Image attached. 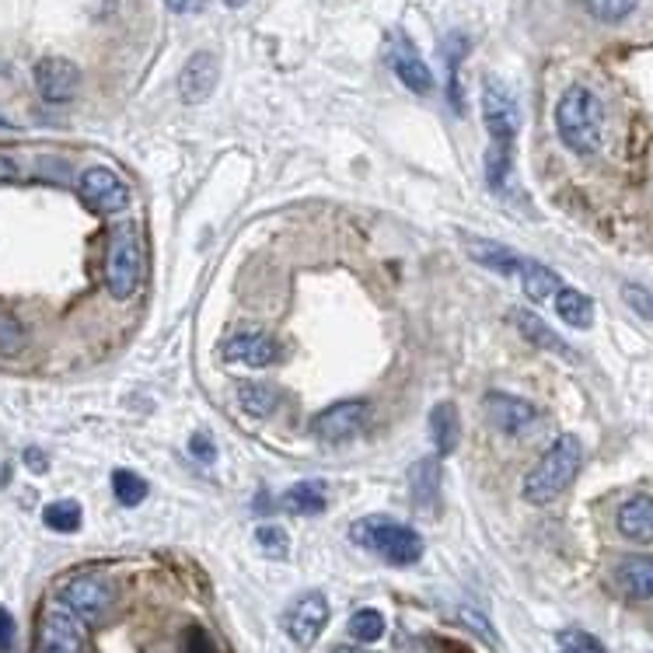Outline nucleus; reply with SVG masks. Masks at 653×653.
I'll list each match as a JSON object with an SVG mask.
<instances>
[{
	"label": "nucleus",
	"mask_w": 653,
	"mask_h": 653,
	"mask_svg": "<svg viewBox=\"0 0 653 653\" xmlns=\"http://www.w3.org/2000/svg\"><path fill=\"white\" fill-rule=\"evenodd\" d=\"M217 88V56L210 50H200L186 60V67L179 74V92L189 105H200L213 95Z\"/></svg>",
	"instance_id": "13"
},
{
	"label": "nucleus",
	"mask_w": 653,
	"mask_h": 653,
	"mask_svg": "<svg viewBox=\"0 0 653 653\" xmlns=\"http://www.w3.org/2000/svg\"><path fill=\"white\" fill-rule=\"evenodd\" d=\"M556 129L573 155H594L604 137V108L598 95L583 84H573L556 105Z\"/></svg>",
	"instance_id": "2"
},
{
	"label": "nucleus",
	"mask_w": 653,
	"mask_h": 653,
	"mask_svg": "<svg viewBox=\"0 0 653 653\" xmlns=\"http://www.w3.org/2000/svg\"><path fill=\"white\" fill-rule=\"evenodd\" d=\"M224 4H228V8H242V4H245V0H224Z\"/></svg>",
	"instance_id": "40"
},
{
	"label": "nucleus",
	"mask_w": 653,
	"mask_h": 653,
	"mask_svg": "<svg viewBox=\"0 0 653 653\" xmlns=\"http://www.w3.org/2000/svg\"><path fill=\"white\" fill-rule=\"evenodd\" d=\"M388 60H391V71L399 74V81L406 84L409 92H417V95H430L433 92V74L426 67V60L420 56V50L412 46V39H406V35L391 39Z\"/></svg>",
	"instance_id": "12"
},
{
	"label": "nucleus",
	"mask_w": 653,
	"mask_h": 653,
	"mask_svg": "<svg viewBox=\"0 0 653 653\" xmlns=\"http://www.w3.org/2000/svg\"><path fill=\"white\" fill-rule=\"evenodd\" d=\"M562 643L570 653H604V646L587 633H562Z\"/></svg>",
	"instance_id": "32"
},
{
	"label": "nucleus",
	"mask_w": 653,
	"mask_h": 653,
	"mask_svg": "<svg viewBox=\"0 0 653 653\" xmlns=\"http://www.w3.org/2000/svg\"><path fill=\"white\" fill-rule=\"evenodd\" d=\"M4 126H8V119H4V116H0V129H4Z\"/></svg>",
	"instance_id": "41"
},
{
	"label": "nucleus",
	"mask_w": 653,
	"mask_h": 653,
	"mask_svg": "<svg viewBox=\"0 0 653 653\" xmlns=\"http://www.w3.org/2000/svg\"><path fill=\"white\" fill-rule=\"evenodd\" d=\"M255 541L266 552H273V556H287V535H283V528H276V525H263V528H259L255 531Z\"/></svg>",
	"instance_id": "30"
},
{
	"label": "nucleus",
	"mask_w": 653,
	"mask_h": 653,
	"mask_svg": "<svg viewBox=\"0 0 653 653\" xmlns=\"http://www.w3.org/2000/svg\"><path fill=\"white\" fill-rule=\"evenodd\" d=\"M165 4L176 11V14H196L203 8V0H165Z\"/></svg>",
	"instance_id": "37"
},
{
	"label": "nucleus",
	"mask_w": 653,
	"mask_h": 653,
	"mask_svg": "<svg viewBox=\"0 0 653 653\" xmlns=\"http://www.w3.org/2000/svg\"><path fill=\"white\" fill-rule=\"evenodd\" d=\"M556 312L566 325H573V329H591V322H594V301L580 294V291H570V287H562L556 294Z\"/></svg>",
	"instance_id": "21"
},
{
	"label": "nucleus",
	"mask_w": 653,
	"mask_h": 653,
	"mask_svg": "<svg viewBox=\"0 0 653 653\" xmlns=\"http://www.w3.org/2000/svg\"><path fill=\"white\" fill-rule=\"evenodd\" d=\"M35 88L50 105L71 102L81 88V71L63 56H46L35 63Z\"/></svg>",
	"instance_id": "11"
},
{
	"label": "nucleus",
	"mask_w": 653,
	"mask_h": 653,
	"mask_svg": "<svg viewBox=\"0 0 653 653\" xmlns=\"http://www.w3.org/2000/svg\"><path fill=\"white\" fill-rule=\"evenodd\" d=\"M483 119L489 129V158H486V179L493 189H504L507 171H510V155H514V140L520 129V108L510 95V88L499 77L483 81Z\"/></svg>",
	"instance_id": "1"
},
{
	"label": "nucleus",
	"mask_w": 653,
	"mask_h": 653,
	"mask_svg": "<svg viewBox=\"0 0 653 653\" xmlns=\"http://www.w3.org/2000/svg\"><path fill=\"white\" fill-rule=\"evenodd\" d=\"M84 650H88L84 619H77L67 604L46 608L39 622V653H84Z\"/></svg>",
	"instance_id": "6"
},
{
	"label": "nucleus",
	"mask_w": 653,
	"mask_h": 653,
	"mask_svg": "<svg viewBox=\"0 0 653 653\" xmlns=\"http://www.w3.org/2000/svg\"><path fill=\"white\" fill-rule=\"evenodd\" d=\"M113 493L123 507H140L144 499H147V483L137 475V472H129V468H116L113 472Z\"/></svg>",
	"instance_id": "27"
},
{
	"label": "nucleus",
	"mask_w": 653,
	"mask_h": 653,
	"mask_svg": "<svg viewBox=\"0 0 653 653\" xmlns=\"http://www.w3.org/2000/svg\"><path fill=\"white\" fill-rule=\"evenodd\" d=\"M325 486L315 483V478H308V483H297L294 489H287V496H283V507H287L291 514H301V517H315L325 510Z\"/></svg>",
	"instance_id": "23"
},
{
	"label": "nucleus",
	"mask_w": 653,
	"mask_h": 653,
	"mask_svg": "<svg viewBox=\"0 0 653 653\" xmlns=\"http://www.w3.org/2000/svg\"><path fill=\"white\" fill-rule=\"evenodd\" d=\"M580 462H583V447L573 433L556 438V444L541 454L531 475L525 478V499L528 504H549V499L566 493V486H570L580 472Z\"/></svg>",
	"instance_id": "3"
},
{
	"label": "nucleus",
	"mask_w": 653,
	"mask_h": 653,
	"mask_svg": "<svg viewBox=\"0 0 653 653\" xmlns=\"http://www.w3.org/2000/svg\"><path fill=\"white\" fill-rule=\"evenodd\" d=\"M81 504L77 499H56V504H50L46 510H42V520H46L50 531H60V535H71L81 528Z\"/></svg>",
	"instance_id": "25"
},
{
	"label": "nucleus",
	"mask_w": 653,
	"mask_h": 653,
	"mask_svg": "<svg viewBox=\"0 0 653 653\" xmlns=\"http://www.w3.org/2000/svg\"><path fill=\"white\" fill-rule=\"evenodd\" d=\"M333 653H367V650H360V646H336Z\"/></svg>",
	"instance_id": "39"
},
{
	"label": "nucleus",
	"mask_w": 653,
	"mask_h": 653,
	"mask_svg": "<svg viewBox=\"0 0 653 653\" xmlns=\"http://www.w3.org/2000/svg\"><path fill=\"white\" fill-rule=\"evenodd\" d=\"M468 255L475 259L478 266L496 270V273H517L520 263H525V259H517L510 249L496 245V242H483V238H472V242H468Z\"/></svg>",
	"instance_id": "22"
},
{
	"label": "nucleus",
	"mask_w": 653,
	"mask_h": 653,
	"mask_svg": "<svg viewBox=\"0 0 653 653\" xmlns=\"http://www.w3.org/2000/svg\"><path fill=\"white\" fill-rule=\"evenodd\" d=\"M430 433H433V444H438V454H451L454 447H459V433H462V423H459V409H454L451 402H438L430 412Z\"/></svg>",
	"instance_id": "19"
},
{
	"label": "nucleus",
	"mask_w": 653,
	"mask_h": 653,
	"mask_svg": "<svg viewBox=\"0 0 653 653\" xmlns=\"http://www.w3.org/2000/svg\"><path fill=\"white\" fill-rule=\"evenodd\" d=\"M514 322H517V329H520V336H525L528 343H535L538 350H549V354H559L562 360H577V354L570 350V343H566L562 336H556L546 322H541L538 315H531V312H517L514 315Z\"/></svg>",
	"instance_id": "18"
},
{
	"label": "nucleus",
	"mask_w": 653,
	"mask_h": 653,
	"mask_svg": "<svg viewBox=\"0 0 653 653\" xmlns=\"http://www.w3.org/2000/svg\"><path fill=\"white\" fill-rule=\"evenodd\" d=\"M18 176H21V171H18V165H14L11 158H4V155H0V186H8V182H18Z\"/></svg>",
	"instance_id": "36"
},
{
	"label": "nucleus",
	"mask_w": 653,
	"mask_h": 653,
	"mask_svg": "<svg viewBox=\"0 0 653 653\" xmlns=\"http://www.w3.org/2000/svg\"><path fill=\"white\" fill-rule=\"evenodd\" d=\"M354 541L367 546L371 552H378L385 562L391 566H412L423 556V538L412 531L409 525H399L391 517H367L350 531Z\"/></svg>",
	"instance_id": "4"
},
{
	"label": "nucleus",
	"mask_w": 653,
	"mask_h": 653,
	"mask_svg": "<svg viewBox=\"0 0 653 653\" xmlns=\"http://www.w3.org/2000/svg\"><path fill=\"white\" fill-rule=\"evenodd\" d=\"M468 53V39L465 35H447L444 42V60H447V98L454 105V113H462V88H459V63Z\"/></svg>",
	"instance_id": "24"
},
{
	"label": "nucleus",
	"mask_w": 653,
	"mask_h": 653,
	"mask_svg": "<svg viewBox=\"0 0 653 653\" xmlns=\"http://www.w3.org/2000/svg\"><path fill=\"white\" fill-rule=\"evenodd\" d=\"M116 601V591H113V583L102 580V577H74L63 583V591H60V604H67L71 612L84 622H95L102 619L108 608H113Z\"/></svg>",
	"instance_id": "8"
},
{
	"label": "nucleus",
	"mask_w": 653,
	"mask_h": 653,
	"mask_svg": "<svg viewBox=\"0 0 653 653\" xmlns=\"http://www.w3.org/2000/svg\"><path fill=\"white\" fill-rule=\"evenodd\" d=\"M14 636H18L14 619L8 608H0V653H14Z\"/></svg>",
	"instance_id": "33"
},
{
	"label": "nucleus",
	"mask_w": 653,
	"mask_h": 653,
	"mask_svg": "<svg viewBox=\"0 0 653 653\" xmlns=\"http://www.w3.org/2000/svg\"><path fill=\"white\" fill-rule=\"evenodd\" d=\"M619 531L629 541H653V496H633L619 507Z\"/></svg>",
	"instance_id": "17"
},
{
	"label": "nucleus",
	"mask_w": 653,
	"mask_h": 653,
	"mask_svg": "<svg viewBox=\"0 0 653 653\" xmlns=\"http://www.w3.org/2000/svg\"><path fill=\"white\" fill-rule=\"evenodd\" d=\"M615 583L625 598L650 601L653 598V556H625L615 570Z\"/></svg>",
	"instance_id": "16"
},
{
	"label": "nucleus",
	"mask_w": 653,
	"mask_h": 653,
	"mask_svg": "<svg viewBox=\"0 0 653 653\" xmlns=\"http://www.w3.org/2000/svg\"><path fill=\"white\" fill-rule=\"evenodd\" d=\"M238 402L249 412V417H270V412L280 406V391L270 385H242L238 391Z\"/></svg>",
	"instance_id": "26"
},
{
	"label": "nucleus",
	"mask_w": 653,
	"mask_h": 653,
	"mask_svg": "<svg viewBox=\"0 0 653 653\" xmlns=\"http://www.w3.org/2000/svg\"><path fill=\"white\" fill-rule=\"evenodd\" d=\"M583 4L598 21H604V25H615V21H625L636 11L640 0H583Z\"/></svg>",
	"instance_id": "29"
},
{
	"label": "nucleus",
	"mask_w": 653,
	"mask_h": 653,
	"mask_svg": "<svg viewBox=\"0 0 653 653\" xmlns=\"http://www.w3.org/2000/svg\"><path fill=\"white\" fill-rule=\"evenodd\" d=\"M25 462H29V468H32V472H46V454L35 451V447H29V451H25Z\"/></svg>",
	"instance_id": "38"
},
{
	"label": "nucleus",
	"mask_w": 653,
	"mask_h": 653,
	"mask_svg": "<svg viewBox=\"0 0 653 653\" xmlns=\"http://www.w3.org/2000/svg\"><path fill=\"white\" fill-rule=\"evenodd\" d=\"M77 196L92 213H119L129 203V189L123 186V179L113 168H102V165L88 168L77 179Z\"/></svg>",
	"instance_id": "7"
},
{
	"label": "nucleus",
	"mask_w": 653,
	"mask_h": 653,
	"mask_svg": "<svg viewBox=\"0 0 653 653\" xmlns=\"http://www.w3.org/2000/svg\"><path fill=\"white\" fill-rule=\"evenodd\" d=\"M224 360L228 364H245V367H270L276 360V343L263 333H242L224 343Z\"/></svg>",
	"instance_id": "15"
},
{
	"label": "nucleus",
	"mask_w": 653,
	"mask_h": 653,
	"mask_svg": "<svg viewBox=\"0 0 653 653\" xmlns=\"http://www.w3.org/2000/svg\"><path fill=\"white\" fill-rule=\"evenodd\" d=\"M622 294H625V301H629V308H633L636 315H643V318H650V322H653V294H650V291L633 287V283H629V287H625Z\"/></svg>",
	"instance_id": "31"
},
{
	"label": "nucleus",
	"mask_w": 653,
	"mask_h": 653,
	"mask_svg": "<svg viewBox=\"0 0 653 653\" xmlns=\"http://www.w3.org/2000/svg\"><path fill=\"white\" fill-rule=\"evenodd\" d=\"M189 451H192L200 462H213V459H217V447L203 438V433H196V438L189 441Z\"/></svg>",
	"instance_id": "35"
},
{
	"label": "nucleus",
	"mask_w": 653,
	"mask_h": 653,
	"mask_svg": "<svg viewBox=\"0 0 653 653\" xmlns=\"http://www.w3.org/2000/svg\"><path fill=\"white\" fill-rule=\"evenodd\" d=\"M486 412H489V423L499 433H525L535 420H538V409L517 396H504V391H496V396L486 399Z\"/></svg>",
	"instance_id": "14"
},
{
	"label": "nucleus",
	"mask_w": 653,
	"mask_h": 653,
	"mask_svg": "<svg viewBox=\"0 0 653 653\" xmlns=\"http://www.w3.org/2000/svg\"><path fill=\"white\" fill-rule=\"evenodd\" d=\"M144 280V242L137 228H119L105 252V287L116 301L134 297Z\"/></svg>",
	"instance_id": "5"
},
{
	"label": "nucleus",
	"mask_w": 653,
	"mask_h": 653,
	"mask_svg": "<svg viewBox=\"0 0 653 653\" xmlns=\"http://www.w3.org/2000/svg\"><path fill=\"white\" fill-rule=\"evenodd\" d=\"M283 625H287V636L297 646H315L318 636H322V629L329 625V601H325L322 591H308L291 604Z\"/></svg>",
	"instance_id": "9"
},
{
	"label": "nucleus",
	"mask_w": 653,
	"mask_h": 653,
	"mask_svg": "<svg viewBox=\"0 0 653 653\" xmlns=\"http://www.w3.org/2000/svg\"><path fill=\"white\" fill-rule=\"evenodd\" d=\"M566 653H570V650H566Z\"/></svg>",
	"instance_id": "42"
},
{
	"label": "nucleus",
	"mask_w": 653,
	"mask_h": 653,
	"mask_svg": "<svg viewBox=\"0 0 653 653\" xmlns=\"http://www.w3.org/2000/svg\"><path fill=\"white\" fill-rule=\"evenodd\" d=\"M350 636L357 643H378L385 636V615L378 608H360L350 615Z\"/></svg>",
	"instance_id": "28"
},
{
	"label": "nucleus",
	"mask_w": 653,
	"mask_h": 653,
	"mask_svg": "<svg viewBox=\"0 0 653 653\" xmlns=\"http://www.w3.org/2000/svg\"><path fill=\"white\" fill-rule=\"evenodd\" d=\"M186 653H217L213 643L207 640L203 629H189V636H186Z\"/></svg>",
	"instance_id": "34"
},
{
	"label": "nucleus",
	"mask_w": 653,
	"mask_h": 653,
	"mask_svg": "<svg viewBox=\"0 0 653 653\" xmlns=\"http://www.w3.org/2000/svg\"><path fill=\"white\" fill-rule=\"evenodd\" d=\"M517 273H520V287H525V294L531 301H549V297H556L562 291L559 287V276L549 266L535 263V259H525Z\"/></svg>",
	"instance_id": "20"
},
{
	"label": "nucleus",
	"mask_w": 653,
	"mask_h": 653,
	"mask_svg": "<svg viewBox=\"0 0 653 653\" xmlns=\"http://www.w3.org/2000/svg\"><path fill=\"white\" fill-rule=\"evenodd\" d=\"M364 423H367V402H336L312 420V433L318 441L343 444V441L357 438Z\"/></svg>",
	"instance_id": "10"
}]
</instances>
